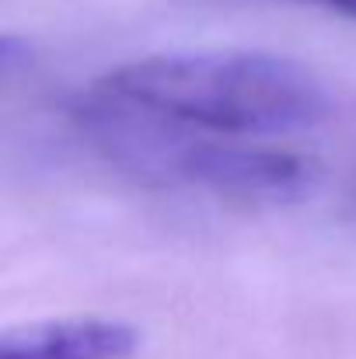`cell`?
Listing matches in <instances>:
<instances>
[{
  "label": "cell",
  "mask_w": 356,
  "mask_h": 359,
  "mask_svg": "<svg viewBox=\"0 0 356 359\" xmlns=\"http://www.w3.org/2000/svg\"><path fill=\"white\" fill-rule=\"evenodd\" d=\"M74 116L88 143L140 182L235 203H290L311 185V168L294 150L164 119L95 84Z\"/></svg>",
  "instance_id": "7a4b0ae2"
},
{
  "label": "cell",
  "mask_w": 356,
  "mask_h": 359,
  "mask_svg": "<svg viewBox=\"0 0 356 359\" xmlns=\"http://www.w3.org/2000/svg\"><path fill=\"white\" fill-rule=\"evenodd\" d=\"M140 332L119 318H56L7 328L0 359H133Z\"/></svg>",
  "instance_id": "3957f363"
},
{
  "label": "cell",
  "mask_w": 356,
  "mask_h": 359,
  "mask_svg": "<svg viewBox=\"0 0 356 359\" xmlns=\"http://www.w3.org/2000/svg\"><path fill=\"white\" fill-rule=\"evenodd\" d=\"M294 4H311V7H322V11H332V14L356 18V0H294Z\"/></svg>",
  "instance_id": "277c9868"
},
{
  "label": "cell",
  "mask_w": 356,
  "mask_h": 359,
  "mask_svg": "<svg viewBox=\"0 0 356 359\" xmlns=\"http://www.w3.org/2000/svg\"><path fill=\"white\" fill-rule=\"evenodd\" d=\"M95 88L129 105L228 136H286L325 119L322 81L272 53H161L102 74Z\"/></svg>",
  "instance_id": "6da1fadb"
}]
</instances>
